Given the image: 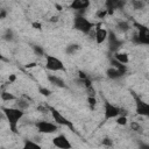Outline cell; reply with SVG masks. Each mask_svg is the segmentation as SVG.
I'll use <instances>...</instances> for the list:
<instances>
[{"mask_svg": "<svg viewBox=\"0 0 149 149\" xmlns=\"http://www.w3.org/2000/svg\"><path fill=\"white\" fill-rule=\"evenodd\" d=\"M118 116H119V107L113 105L112 102L105 100V104H104V118H105V121L111 120V119H115Z\"/></svg>", "mask_w": 149, "mask_h": 149, "instance_id": "cell-8", "label": "cell"}, {"mask_svg": "<svg viewBox=\"0 0 149 149\" xmlns=\"http://www.w3.org/2000/svg\"><path fill=\"white\" fill-rule=\"evenodd\" d=\"M115 122H116V125H119V126H126L127 125V116H122V115H119L118 118H115Z\"/></svg>", "mask_w": 149, "mask_h": 149, "instance_id": "cell-28", "label": "cell"}, {"mask_svg": "<svg viewBox=\"0 0 149 149\" xmlns=\"http://www.w3.org/2000/svg\"><path fill=\"white\" fill-rule=\"evenodd\" d=\"M3 119H5V114H3L2 109H0V121H1V120H3Z\"/></svg>", "mask_w": 149, "mask_h": 149, "instance_id": "cell-37", "label": "cell"}, {"mask_svg": "<svg viewBox=\"0 0 149 149\" xmlns=\"http://www.w3.org/2000/svg\"><path fill=\"white\" fill-rule=\"evenodd\" d=\"M33 51H34V54L37 55V56H43V55H44V50H43V48L40 47V45H34V47H33Z\"/></svg>", "mask_w": 149, "mask_h": 149, "instance_id": "cell-29", "label": "cell"}, {"mask_svg": "<svg viewBox=\"0 0 149 149\" xmlns=\"http://www.w3.org/2000/svg\"><path fill=\"white\" fill-rule=\"evenodd\" d=\"M78 74H79V79H85V78H87L86 73L83 72V71H78Z\"/></svg>", "mask_w": 149, "mask_h": 149, "instance_id": "cell-35", "label": "cell"}, {"mask_svg": "<svg viewBox=\"0 0 149 149\" xmlns=\"http://www.w3.org/2000/svg\"><path fill=\"white\" fill-rule=\"evenodd\" d=\"M79 49H80V45L79 44L71 43V44H69V45L65 47V54L66 55H74Z\"/></svg>", "mask_w": 149, "mask_h": 149, "instance_id": "cell-20", "label": "cell"}, {"mask_svg": "<svg viewBox=\"0 0 149 149\" xmlns=\"http://www.w3.org/2000/svg\"><path fill=\"white\" fill-rule=\"evenodd\" d=\"M116 30L119 31V33H121V34H125V33H127V31H129L130 30V23L128 22V21H119L118 23H116Z\"/></svg>", "mask_w": 149, "mask_h": 149, "instance_id": "cell-17", "label": "cell"}, {"mask_svg": "<svg viewBox=\"0 0 149 149\" xmlns=\"http://www.w3.org/2000/svg\"><path fill=\"white\" fill-rule=\"evenodd\" d=\"M7 10L5 9V8H1L0 7V20H3V19H6L7 17Z\"/></svg>", "mask_w": 149, "mask_h": 149, "instance_id": "cell-33", "label": "cell"}, {"mask_svg": "<svg viewBox=\"0 0 149 149\" xmlns=\"http://www.w3.org/2000/svg\"><path fill=\"white\" fill-rule=\"evenodd\" d=\"M0 61H5V57H3V55L0 52Z\"/></svg>", "mask_w": 149, "mask_h": 149, "instance_id": "cell-40", "label": "cell"}, {"mask_svg": "<svg viewBox=\"0 0 149 149\" xmlns=\"http://www.w3.org/2000/svg\"><path fill=\"white\" fill-rule=\"evenodd\" d=\"M1 109L5 114V120L8 122L9 129L12 130V133L17 134V125L24 116L26 112L15 107H1Z\"/></svg>", "mask_w": 149, "mask_h": 149, "instance_id": "cell-1", "label": "cell"}, {"mask_svg": "<svg viewBox=\"0 0 149 149\" xmlns=\"http://www.w3.org/2000/svg\"><path fill=\"white\" fill-rule=\"evenodd\" d=\"M113 59H115L116 62H119L121 64H125V65H127L129 63V56H128V54L122 52V51L114 52L113 54Z\"/></svg>", "mask_w": 149, "mask_h": 149, "instance_id": "cell-15", "label": "cell"}, {"mask_svg": "<svg viewBox=\"0 0 149 149\" xmlns=\"http://www.w3.org/2000/svg\"><path fill=\"white\" fill-rule=\"evenodd\" d=\"M22 149H43L40 143L35 142L34 140H24Z\"/></svg>", "mask_w": 149, "mask_h": 149, "instance_id": "cell-18", "label": "cell"}, {"mask_svg": "<svg viewBox=\"0 0 149 149\" xmlns=\"http://www.w3.org/2000/svg\"><path fill=\"white\" fill-rule=\"evenodd\" d=\"M28 100H31L29 97H27V95H23V97H21V98H17L16 100H15V108H17V109H21V111H26V109H28L29 108V102H28Z\"/></svg>", "mask_w": 149, "mask_h": 149, "instance_id": "cell-13", "label": "cell"}, {"mask_svg": "<svg viewBox=\"0 0 149 149\" xmlns=\"http://www.w3.org/2000/svg\"><path fill=\"white\" fill-rule=\"evenodd\" d=\"M72 27L74 30L81 33V34H85V35H88L95 27V23L90 21L87 17H85L84 15H76L74 19H73V23H72Z\"/></svg>", "mask_w": 149, "mask_h": 149, "instance_id": "cell-2", "label": "cell"}, {"mask_svg": "<svg viewBox=\"0 0 149 149\" xmlns=\"http://www.w3.org/2000/svg\"><path fill=\"white\" fill-rule=\"evenodd\" d=\"M33 28H35V29H38V30H41L42 29V24L40 23V22H33Z\"/></svg>", "mask_w": 149, "mask_h": 149, "instance_id": "cell-34", "label": "cell"}, {"mask_svg": "<svg viewBox=\"0 0 149 149\" xmlns=\"http://www.w3.org/2000/svg\"><path fill=\"white\" fill-rule=\"evenodd\" d=\"M87 104H88L90 108L93 111L97 106V98L95 97H87Z\"/></svg>", "mask_w": 149, "mask_h": 149, "instance_id": "cell-27", "label": "cell"}, {"mask_svg": "<svg viewBox=\"0 0 149 149\" xmlns=\"http://www.w3.org/2000/svg\"><path fill=\"white\" fill-rule=\"evenodd\" d=\"M107 40H108V49L109 51H112L113 54L114 52H118L120 51L121 47L123 45V41L120 40L114 31H108V36H107Z\"/></svg>", "mask_w": 149, "mask_h": 149, "instance_id": "cell-6", "label": "cell"}, {"mask_svg": "<svg viewBox=\"0 0 149 149\" xmlns=\"http://www.w3.org/2000/svg\"><path fill=\"white\" fill-rule=\"evenodd\" d=\"M52 144L58 149H72V144L64 134H58L52 139Z\"/></svg>", "mask_w": 149, "mask_h": 149, "instance_id": "cell-10", "label": "cell"}, {"mask_svg": "<svg viewBox=\"0 0 149 149\" xmlns=\"http://www.w3.org/2000/svg\"><path fill=\"white\" fill-rule=\"evenodd\" d=\"M101 144H102L104 147H106V148H112V147L114 146V142H113V140H112L111 137L106 136V137H104V139H102Z\"/></svg>", "mask_w": 149, "mask_h": 149, "instance_id": "cell-26", "label": "cell"}, {"mask_svg": "<svg viewBox=\"0 0 149 149\" xmlns=\"http://www.w3.org/2000/svg\"><path fill=\"white\" fill-rule=\"evenodd\" d=\"M139 149H149V146L147 143H140Z\"/></svg>", "mask_w": 149, "mask_h": 149, "instance_id": "cell-36", "label": "cell"}, {"mask_svg": "<svg viewBox=\"0 0 149 149\" xmlns=\"http://www.w3.org/2000/svg\"><path fill=\"white\" fill-rule=\"evenodd\" d=\"M125 1H121V0H107L105 2V9H107L108 14H112L115 9H121L123 6H125Z\"/></svg>", "mask_w": 149, "mask_h": 149, "instance_id": "cell-12", "label": "cell"}, {"mask_svg": "<svg viewBox=\"0 0 149 149\" xmlns=\"http://www.w3.org/2000/svg\"><path fill=\"white\" fill-rule=\"evenodd\" d=\"M130 129L133 132H136V133H140V134L143 133V127L139 122H136V121H132L130 122Z\"/></svg>", "mask_w": 149, "mask_h": 149, "instance_id": "cell-23", "label": "cell"}, {"mask_svg": "<svg viewBox=\"0 0 149 149\" xmlns=\"http://www.w3.org/2000/svg\"><path fill=\"white\" fill-rule=\"evenodd\" d=\"M111 66H112V68H115L116 70H119V71H120L121 73H123V74H125V73L127 72V70H128V69H127V65L121 64V63L116 62L115 59H112V61H111Z\"/></svg>", "mask_w": 149, "mask_h": 149, "instance_id": "cell-21", "label": "cell"}, {"mask_svg": "<svg viewBox=\"0 0 149 149\" xmlns=\"http://www.w3.org/2000/svg\"><path fill=\"white\" fill-rule=\"evenodd\" d=\"M48 80H49L50 84H52V85L56 86V87H59V88H64V87H66L64 80H63L61 77L56 76V74H49V76H48Z\"/></svg>", "mask_w": 149, "mask_h": 149, "instance_id": "cell-14", "label": "cell"}, {"mask_svg": "<svg viewBox=\"0 0 149 149\" xmlns=\"http://www.w3.org/2000/svg\"><path fill=\"white\" fill-rule=\"evenodd\" d=\"M38 93L41 94V95H43V97H50L51 94H52V91L51 90H49V88H47V87H43V86H40L38 87Z\"/></svg>", "mask_w": 149, "mask_h": 149, "instance_id": "cell-25", "label": "cell"}, {"mask_svg": "<svg viewBox=\"0 0 149 149\" xmlns=\"http://www.w3.org/2000/svg\"><path fill=\"white\" fill-rule=\"evenodd\" d=\"M134 99H135V112L137 115L140 116H148L149 115V105L143 101L142 99H140L139 95L134 94Z\"/></svg>", "mask_w": 149, "mask_h": 149, "instance_id": "cell-9", "label": "cell"}, {"mask_svg": "<svg viewBox=\"0 0 149 149\" xmlns=\"http://www.w3.org/2000/svg\"><path fill=\"white\" fill-rule=\"evenodd\" d=\"M132 6H133L134 9L141 10V9H143L146 7V1H143V0H133L132 1Z\"/></svg>", "mask_w": 149, "mask_h": 149, "instance_id": "cell-22", "label": "cell"}, {"mask_svg": "<svg viewBox=\"0 0 149 149\" xmlns=\"http://www.w3.org/2000/svg\"><path fill=\"white\" fill-rule=\"evenodd\" d=\"M0 98L2 101H15L17 99L16 95H14L13 93L8 92V91H2L0 92Z\"/></svg>", "mask_w": 149, "mask_h": 149, "instance_id": "cell-19", "label": "cell"}, {"mask_svg": "<svg viewBox=\"0 0 149 149\" xmlns=\"http://www.w3.org/2000/svg\"><path fill=\"white\" fill-rule=\"evenodd\" d=\"M15 80V76L14 74H12L10 77H9V81H14Z\"/></svg>", "mask_w": 149, "mask_h": 149, "instance_id": "cell-39", "label": "cell"}, {"mask_svg": "<svg viewBox=\"0 0 149 149\" xmlns=\"http://www.w3.org/2000/svg\"><path fill=\"white\" fill-rule=\"evenodd\" d=\"M50 21H52V22H55V21H56V22H57V21H58V17H57V16H52Z\"/></svg>", "mask_w": 149, "mask_h": 149, "instance_id": "cell-38", "label": "cell"}, {"mask_svg": "<svg viewBox=\"0 0 149 149\" xmlns=\"http://www.w3.org/2000/svg\"><path fill=\"white\" fill-rule=\"evenodd\" d=\"M35 126L40 134H54L58 130V126L56 123L47 120H38L36 121Z\"/></svg>", "mask_w": 149, "mask_h": 149, "instance_id": "cell-5", "label": "cell"}, {"mask_svg": "<svg viewBox=\"0 0 149 149\" xmlns=\"http://www.w3.org/2000/svg\"><path fill=\"white\" fill-rule=\"evenodd\" d=\"M37 111H38V112H41V113H48V112H50V111H49V106H48V105L38 106V107H37Z\"/></svg>", "mask_w": 149, "mask_h": 149, "instance_id": "cell-32", "label": "cell"}, {"mask_svg": "<svg viewBox=\"0 0 149 149\" xmlns=\"http://www.w3.org/2000/svg\"><path fill=\"white\" fill-rule=\"evenodd\" d=\"M85 90L87 92V97H95V90H94L93 85L90 86V87H87V88H85Z\"/></svg>", "mask_w": 149, "mask_h": 149, "instance_id": "cell-31", "label": "cell"}, {"mask_svg": "<svg viewBox=\"0 0 149 149\" xmlns=\"http://www.w3.org/2000/svg\"><path fill=\"white\" fill-rule=\"evenodd\" d=\"M90 6H91V2L88 0H72L69 5L70 9L80 12V14H78V15H81V13L85 12Z\"/></svg>", "mask_w": 149, "mask_h": 149, "instance_id": "cell-11", "label": "cell"}, {"mask_svg": "<svg viewBox=\"0 0 149 149\" xmlns=\"http://www.w3.org/2000/svg\"><path fill=\"white\" fill-rule=\"evenodd\" d=\"M106 76H107V78H109V79H112V80H115V79L121 78V77L123 76V73H121V72H120L119 70H116L115 68L109 66V68L106 70Z\"/></svg>", "mask_w": 149, "mask_h": 149, "instance_id": "cell-16", "label": "cell"}, {"mask_svg": "<svg viewBox=\"0 0 149 149\" xmlns=\"http://www.w3.org/2000/svg\"><path fill=\"white\" fill-rule=\"evenodd\" d=\"M45 69L52 72L65 71V65L58 57L54 55H47L45 56Z\"/></svg>", "mask_w": 149, "mask_h": 149, "instance_id": "cell-4", "label": "cell"}, {"mask_svg": "<svg viewBox=\"0 0 149 149\" xmlns=\"http://www.w3.org/2000/svg\"><path fill=\"white\" fill-rule=\"evenodd\" d=\"M14 37H15V35H14V31H13L12 29H7V30L5 31V34L2 35V38H3L5 41H8V42L13 41Z\"/></svg>", "mask_w": 149, "mask_h": 149, "instance_id": "cell-24", "label": "cell"}, {"mask_svg": "<svg viewBox=\"0 0 149 149\" xmlns=\"http://www.w3.org/2000/svg\"><path fill=\"white\" fill-rule=\"evenodd\" d=\"M49 111H50L51 116H52V119H54V121H55V123L57 126H64V127L70 128L71 130H74V127H73L72 121H70L68 118H65L58 109H56L52 106H49Z\"/></svg>", "mask_w": 149, "mask_h": 149, "instance_id": "cell-3", "label": "cell"}, {"mask_svg": "<svg viewBox=\"0 0 149 149\" xmlns=\"http://www.w3.org/2000/svg\"><path fill=\"white\" fill-rule=\"evenodd\" d=\"M107 14H108L107 9H98L97 13H95V16H97L98 19H104Z\"/></svg>", "mask_w": 149, "mask_h": 149, "instance_id": "cell-30", "label": "cell"}, {"mask_svg": "<svg viewBox=\"0 0 149 149\" xmlns=\"http://www.w3.org/2000/svg\"><path fill=\"white\" fill-rule=\"evenodd\" d=\"M93 33H94V41L97 44H102L106 40H107V36H108V30L106 28L102 27V24L99 22V23H95V27L93 29Z\"/></svg>", "mask_w": 149, "mask_h": 149, "instance_id": "cell-7", "label": "cell"}]
</instances>
